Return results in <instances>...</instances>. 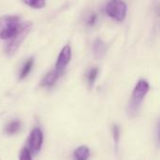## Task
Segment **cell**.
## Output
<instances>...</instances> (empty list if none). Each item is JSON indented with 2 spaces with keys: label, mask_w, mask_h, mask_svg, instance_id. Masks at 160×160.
<instances>
[{
  "label": "cell",
  "mask_w": 160,
  "mask_h": 160,
  "mask_svg": "<svg viewBox=\"0 0 160 160\" xmlns=\"http://www.w3.org/2000/svg\"><path fill=\"white\" fill-rule=\"evenodd\" d=\"M149 89H150V85L147 81L140 80L137 82L133 90L131 98L128 102V109H127V112L129 117H135L138 114L142 102L143 98H145V96L147 95Z\"/></svg>",
  "instance_id": "obj_1"
},
{
  "label": "cell",
  "mask_w": 160,
  "mask_h": 160,
  "mask_svg": "<svg viewBox=\"0 0 160 160\" xmlns=\"http://www.w3.org/2000/svg\"><path fill=\"white\" fill-rule=\"evenodd\" d=\"M32 27H33V23L29 21L20 22L17 32L11 38L8 39L6 45L5 52L8 56H12L15 54V52L18 51L20 46L22 45V43L23 42V40L31 31Z\"/></svg>",
  "instance_id": "obj_2"
},
{
  "label": "cell",
  "mask_w": 160,
  "mask_h": 160,
  "mask_svg": "<svg viewBox=\"0 0 160 160\" xmlns=\"http://www.w3.org/2000/svg\"><path fill=\"white\" fill-rule=\"evenodd\" d=\"M20 24V18L18 16L6 15L0 17V39L8 40L11 38Z\"/></svg>",
  "instance_id": "obj_3"
},
{
  "label": "cell",
  "mask_w": 160,
  "mask_h": 160,
  "mask_svg": "<svg viewBox=\"0 0 160 160\" xmlns=\"http://www.w3.org/2000/svg\"><path fill=\"white\" fill-rule=\"evenodd\" d=\"M108 16L117 22H123L126 19L128 7L124 0H111L105 8Z\"/></svg>",
  "instance_id": "obj_4"
},
{
  "label": "cell",
  "mask_w": 160,
  "mask_h": 160,
  "mask_svg": "<svg viewBox=\"0 0 160 160\" xmlns=\"http://www.w3.org/2000/svg\"><path fill=\"white\" fill-rule=\"evenodd\" d=\"M43 143V133L39 128H35L28 137V146L29 151L33 154H38Z\"/></svg>",
  "instance_id": "obj_5"
},
{
  "label": "cell",
  "mask_w": 160,
  "mask_h": 160,
  "mask_svg": "<svg viewBox=\"0 0 160 160\" xmlns=\"http://www.w3.org/2000/svg\"><path fill=\"white\" fill-rule=\"evenodd\" d=\"M70 59H71V48L69 45H66L61 50V52L58 55L57 62H56L54 69H56L60 73H63V71L65 70V68L68 65Z\"/></svg>",
  "instance_id": "obj_6"
},
{
  "label": "cell",
  "mask_w": 160,
  "mask_h": 160,
  "mask_svg": "<svg viewBox=\"0 0 160 160\" xmlns=\"http://www.w3.org/2000/svg\"><path fill=\"white\" fill-rule=\"evenodd\" d=\"M62 75V73L58 72L56 69H53L52 71H50L48 74H46V76L43 78V80L41 81L40 85L42 87H52V85H54V83L57 82V80L59 79V77Z\"/></svg>",
  "instance_id": "obj_7"
},
{
  "label": "cell",
  "mask_w": 160,
  "mask_h": 160,
  "mask_svg": "<svg viewBox=\"0 0 160 160\" xmlns=\"http://www.w3.org/2000/svg\"><path fill=\"white\" fill-rule=\"evenodd\" d=\"M93 52H94V56L97 59H100L104 56L106 52V44L103 42V40L99 38L95 40L93 44Z\"/></svg>",
  "instance_id": "obj_8"
},
{
  "label": "cell",
  "mask_w": 160,
  "mask_h": 160,
  "mask_svg": "<svg viewBox=\"0 0 160 160\" xmlns=\"http://www.w3.org/2000/svg\"><path fill=\"white\" fill-rule=\"evenodd\" d=\"M90 158V150L87 146L82 145L73 152V160H88Z\"/></svg>",
  "instance_id": "obj_9"
},
{
  "label": "cell",
  "mask_w": 160,
  "mask_h": 160,
  "mask_svg": "<svg viewBox=\"0 0 160 160\" xmlns=\"http://www.w3.org/2000/svg\"><path fill=\"white\" fill-rule=\"evenodd\" d=\"M21 122L18 121V120H13V121H10L5 128V131L7 134L8 135H13V134H16L17 132L20 131L21 129Z\"/></svg>",
  "instance_id": "obj_10"
},
{
  "label": "cell",
  "mask_w": 160,
  "mask_h": 160,
  "mask_svg": "<svg viewBox=\"0 0 160 160\" xmlns=\"http://www.w3.org/2000/svg\"><path fill=\"white\" fill-rule=\"evenodd\" d=\"M33 66H34V59L33 58H29L25 61V63L23 64V66L21 69V72H20V79L21 80H22L28 76V74L32 70Z\"/></svg>",
  "instance_id": "obj_11"
},
{
  "label": "cell",
  "mask_w": 160,
  "mask_h": 160,
  "mask_svg": "<svg viewBox=\"0 0 160 160\" xmlns=\"http://www.w3.org/2000/svg\"><path fill=\"white\" fill-rule=\"evenodd\" d=\"M112 138H113V142H114V145L116 147V150H118L120 138H121V128H120L119 125L114 124L112 127Z\"/></svg>",
  "instance_id": "obj_12"
},
{
  "label": "cell",
  "mask_w": 160,
  "mask_h": 160,
  "mask_svg": "<svg viewBox=\"0 0 160 160\" xmlns=\"http://www.w3.org/2000/svg\"><path fill=\"white\" fill-rule=\"evenodd\" d=\"M23 3L33 8H42L46 5L45 0H22Z\"/></svg>",
  "instance_id": "obj_13"
},
{
  "label": "cell",
  "mask_w": 160,
  "mask_h": 160,
  "mask_svg": "<svg viewBox=\"0 0 160 160\" xmlns=\"http://www.w3.org/2000/svg\"><path fill=\"white\" fill-rule=\"evenodd\" d=\"M98 75V68H93L88 72V74H87V82H88V85L90 87H92L93 84L95 83V81H96Z\"/></svg>",
  "instance_id": "obj_14"
},
{
  "label": "cell",
  "mask_w": 160,
  "mask_h": 160,
  "mask_svg": "<svg viewBox=\"0 0 160 160\" xmlns=\"http://www.w3.org/2000/svg\"><path fill=\"white\" fill-rule=\"evenodd\" d=\"M19 159L20 160H32V156H31V152L29 151L28 148H22L20 152V156H19Z\"/></svg>",
  "instance_id": "obj_15"
},
{
  "label": "cell",
  "mask_w": 160,
  "mask_h": 160,
  "mask_svg": "<svg viewBox=\"0 0 160 160\" xmlns=\"http://www.w3.org/2000/svg\"><path fill=\"white\" fill-rule=\"evenodd\" d=\"M97 15L96 14H90L89 16H88V18H87V20H86V23L88 24V25H94L95 23H96V22H97Z\"/></svg>",
  "instance_id": "obj_16"
}]
</instances>
